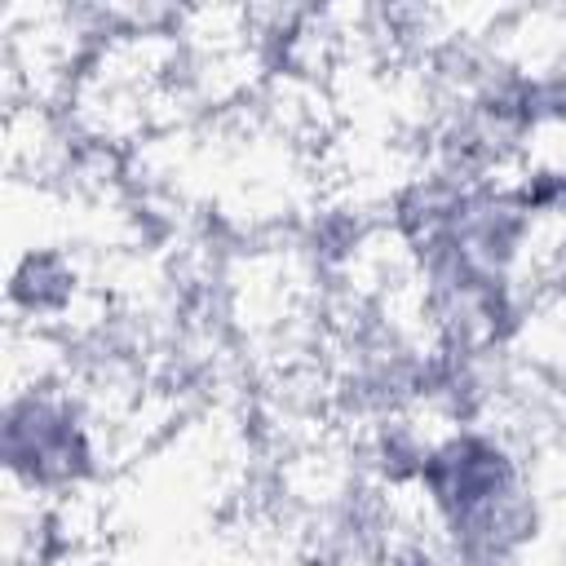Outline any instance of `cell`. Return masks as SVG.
<instances>
[{"mask_svg": "<svg viewBox=\"0 0 566 566\" xmlns=\"http://www.w3.org/2000/svg\"><path fill=\"white\" fill-rule=\"evenodd\" d=\"M416 526L429 531L460 566H531L544 535V495L522 447L473 416L424 429L407 478Z\"/></svg>", "mask_w": 566, "mask_h": 566, "instance_id": "obj_1", "label": "cell"}, {"mask_svg": "<svg viewBox=\"0 0 566 566\" xmlns=\"http://www.w3.org/2000/svg\"><path fill=\"white\" fill-rule=\"evenodd\" d=\"M354 566H460L429 531H407V535H394V526L380 535L376 548H367Z\"/></svg>", "mask_w": 566, "mask_h": 566, "instance_id": "obj_3", "label": "cell"}, {"mask_svg": "<svg viewBox=\"0 0 566 566\" xmlns=\"http://www.w3.org/2000/svg\"><path fill=\"white\" fill-rule=\"evenodd\" d=\"M102 438L80 394L62 380L13 385L4 402V469L31 495H66L97 473Z\"/></svg>", "mask_w": 566, "mask_h": 566, "instance_id": "obj_2", "label": "cell"}]
</instances>
